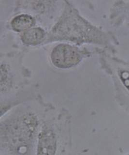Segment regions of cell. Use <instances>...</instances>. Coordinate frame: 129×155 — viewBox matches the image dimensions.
Here are the masks:
<instances>
[{
  "instance_id": "obj_1",
  "label": "cell",
  "mask_w": 129,
  "mask_h": 155,
  "mask_svg": "<svg viewBox=\"0 0 129 155\" xmlns=\"http://www.w3.org/2000/svg\"><path fill=\"white\" fill-rule=\"evenodd\" d=\"M79 58L76 48L65 44L57 46L51 55L53 64L60 68H70L76 65L79 62Z\"/></svg>"
},
{
  "instance_id": "obj_2",
  "label": "cell",
  "mask_w": 129,
  "mask_h": 155,
  "mask_svg": "<svg viewBox=\"0 0 129 155\" xmlns=\"http://www.w3.org/2000/svg\"><path fill=\"white\" fill-rule=\"evenodd\" d=\"M56 147L57 140L54 132L49 130L43 131L39 138L37 155H55Z\"/></svg>"
},
{
  "instance_id": "obj_3",
  "label": "cell",
  "mask_w": 129,
  "mask_h": 155,
  "mask_svg": "<svg viewBox=\"0 0 129 155\" xmlns=\"http://www.w3.org/2000/svg\"><path fill=\"white\" fill-rule=\"evenodd\" d=\"M44 31L40 28H33L24 31L22 35L23 42L29 45H36L40 43L44 37Z\"/></svg>"
},
{
  "instance_id": "obj_4",
  "label": "cell",
  "mask_w": 129,
  "mask_h": 155,
  "mask_svg": "<svg viewBox=\"0 0 129 155\" xmlns=\"http://www.w3.org/2000/svg\"><path fill=\"white\" fill-rule=\"evenodd\" d=\"M34 23V19L31 16L27 15H21L13 19L11 25L16 31H26L33 25Z\"/></svg>"
},
{
  "instance_id": "obj_5",
  "label": "cell",
  "mask_w": 129,
  "mask_h": 155,
  "mask_svg": "<svg viewBox=\"0 0 129 155\" xmlns=\"http://www.w3.org/2000/svg\"><path fill=\"white\" fill-rule=\"evenodd\" d=\"M121 78L125 86L129 90V72L123 71L121 72Z\"/></svg>"
}]
</instances>
